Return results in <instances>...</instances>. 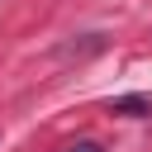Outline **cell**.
Returning <instances> with one entry per match:
<instances>
[{
  "instance_id": "1",
  "label": "cell",
  "mask_w": 152,
  "mask_h": 152,
  "mask_svg": "<svg viewBox=\"0 0 152 152\" xmlns=\"http://www.w3.org/2000/svg\"><path fill=\"white\" fill-rule=\"evenodd\" d=\"M109 109H114V114H147L152 100H147V95H119V100H109Z\"/></svg>"
},
{
  "instance_id": "2",
  "label": "cell",
  "mask_w": 152,
  "mask_h": 152,
  "mask_svg": "<svg viewBox=\"0 0 152 152\" xmlns=\"http://www.w3.org/2000/svg\"><path fill=\"white\" fill-rule=\"evenodd\" d=\"M66 152H100V142H71Z\"/></svg>"
}]
</instances>
